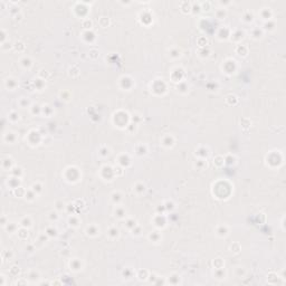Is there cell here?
<instances>
[{
	"label": "cell",
	"mask_w": 286,
	"mask_h": 286,
	"mask_svg": "<svg viewBox=\"0 0 286 286\" xmlns=\"http://www.w3.org/2000/svg\"><path fill=\"white\" fill-rule=\"evenodd\" d=\"M70 270H75V272H78V270H82V263H81V261L77 259V258H74V259L70 261Z\"/></svg>",
	"instance_id": "6da1fadb"
},
{
	"label": "cell",
	"mask_w": 286,
	"mask_h": 286,
	"mask_svg": "<svg viewBox=\"0 0 286 286\" xmlns=\"http://www.w3.org/2000/svg\"><path fill=\"white\" fill-rule=\"evenodd\" d=\"M173 144H174V139H173L172 135L168 134V135H164L163 138H162V145H163V147H172Z\"/></svg>",
	"instance_id": "7a4b0ae2"
},
{
	"label": "cell",
	"mask_w": 286,
	"mask_h": 286,
	"mask_svg": "<svg viewBox=\"0 0 286 286\" xmlns=\"http://www.w3.org/2000/svg\"><path fill=\"white\" fill-rule=\"evenodd\" d=\"M4 84H6V87H7L8 90L13 91L17 87V85H18V82H17V79L10 77V78H7V79L4 81Z\"/></svg>",
	"instance_id": "3957f363"
},
{
	"label": "cell",
	"mask_w": 286,
	"mask_h": 286,
	"mask_svg": "<svg viewBox=\"0 0 286 286\" xmlns=\"http://www.w3.org/2000/svg\"><path fill=\"white\" fill-rule=\"evenodd\" d=\"M86 234H87L88 236H92V237L97 236L98 234H100V228H97L95 225H91L86 228Z\"/></svg>",
	"instance_id": "277c9868"
},
{
	"label": "cell",
	"mask_w": 286,
	"mask_h": 286,
	"mask_svg": "<svg viewBox=\"0 0 286 286\" xmlns=\"http://www.w3.org/2000/svg\"><path fill=\"white\" fill-rule=\"evenodd\" d=\"M114 216L120 218V219H123L127 216V210L122 207H120V206H116V208L114 209Z\"/></svg>",
	"instance_id": "5b68a950"
},
{
	"label": "cell",
	"mask_w": 286,
	"mask_h": 286,
	"mask_svg": "<svg viewBox=\"0 0 286 286\" xmlns=\"http://www.w3.org/2000/svg\"><path fill=\"white\" fill-rule=\"evenodd\" d=\"M20 65L24 67L25 70H29L31 67V65H33V61H31V59L29 57H22L20 59Z\"/></svg>",
	"instance_id": "8992f818"
},
{
	"label": "cell",
	"mask_w": 286,
	"mask_h": 286,
	"mask_svg": "<svg viewBox=\"0 0 286 286\" xmlns=\"http://www.w3.org/2000/svg\"><path fill=\"white\" fill-rule=\"evenodd\" d=\"M9 139H10V144L15 142L16 140V133L13 132H6L4 134V142H9Z\"/></svg>",
	"instance_id": "52a82bcc"
},
{
	"label": "cell",
	"mask_w": 286,
	"mask_h": 286,
	"mask_svg": "<svg viewBox=\"0 0 286 286\" xmlns=\"http://www.w3.org/2000/svg\"><path fill=\"white\" fill-rule=\"evenodd\" d=\"M107 235H109L112 239H115V238H118L120 236V230L116 228V227H111V228L109 229V231H107Z\"/></svg>",
	"instance_id": "ba28073f"
},
{
	"label": "cell",
	"mask_w": 286,
	"mask_h": 286,
	"mask_svg": "<svg viewBox=\"0 0 286 286\" xmlns=\"http://www.w3.org/2000/svg\"><path fill=\"white\" fill-rule=\"evenodd\" d=\"M19 225H20L21 227H24V228H29V227L31 226V219H30V217L29 216L24 217L20 220V222H19Z\"/></svg>",
	"instance_id": "9c48e42d"
},
{
	"label": "cell",
	"mask_w": 286,
	"mask_h": 286,
	"mask_svg": "<svg viewBox=\"0 0 286 286\" xmlns=\"http://www.w3.org/2000/svg\"><path fill=\"white\" fill-rule=\"evenodd\" d=\"M217 235L220 237H226L228 235V228L226 226H219L217 228Z\"/></svg>",
	"instance_id": "30bf717a"
},
{
	"label": "cell",
	"mask_w": 286,
	"mask_h": 286,
	"mask_svg": "<svg viewBox=\"0 0 286 286\" xmlns=\"http://www.w3.org/2000/svg\"><path fill=\"white\" fill-rule=\"evenodd\" d=\"M149 239L153 241V243H159L161 240V235L158 231H151L150 235H149Z\"/></svg>",
	"instance_id": "8fae6325"
},
{
	"label": "cell",
	"mask_w": 286,
	"mask_h": 286,
	"mask_svg": "<svg viewBox=\"0 0 286 286\" xmlns=\"http://www.w3.org/2000/svg\"><path fill=\"white\" fill-rule=\"evenodd\" d=\"M68 222H70V226H73V227H77L78 224H79L81 221H79V219H78V218H77L76 216H72V217H70V219H68Z\"/></svg>",
	"instance_id": "7c38bea8"
},
{
	"label": "cell",
	"mask_w": 286,
	"mask_h": 286,
	"mask_svg": "<svg viewBox=\"0 0 286 286\" xmlns=\"http://www.w3.org/2000/svg\"><path fill=\"white\" fill-rule=\"evenodd\" d=\"M136 225H138V224H136V221H135L134 219H129V220L127 221V228H130L131 230L134 228Z\"/></svg>",
	"instance_id": "4fadbf2b"
},
{
	"label": "cell",
	"mask_w": 286,
	"mask_h": 286,
	"mask_svg": "<svg viewBox=\"0 0 286 286\" xmlns=\"http://www.w3.org/2000/svg\"><path fill=\"white\" fill-rule=\"evenodd\" d=\"M134 190H135V191H136V192L139 191V190H140V191H141V192H144V190H145V186H144V184H143V183H141V182H139V183H136V184H135V188H134Z\"/></svg>",
	"instance_id": "5bb4252c"
},
{
	"label": "cell",
	"mask_w": 286,
	"mask_h": 286,
	"mask_svg": "<svg viewBox=\"0 0 286 286\" xmlns=\"http://www.w3.org/2000/svg\"><path fill=\"white\" fill-rule=\"evenodd\" d=\"M121 197H122V196L120 195V192H114V193L112 195V200L118 204V201H116V200H118V199H122Z\"/></svg>",
	"instance_id": "9a60e30c"
},
{
	"label": "cell",
	"mask_w": 286,
	"mask_h": 286,
	"mask_svg": "<svg viewBox=\"0 0 286 286\" xmlns=\"http://www.w3.org/2000/svg\"><path fill=\"white\" fill-rule=\"evenodd\" d=\"M19 104H20V105H21L22 107H26V106H27V105L29 104V101L27 100V98L22 97V98H21V101L19 102Z\"/></svg>",
	"instance_id": "2e32d148"
}]
</instances>
